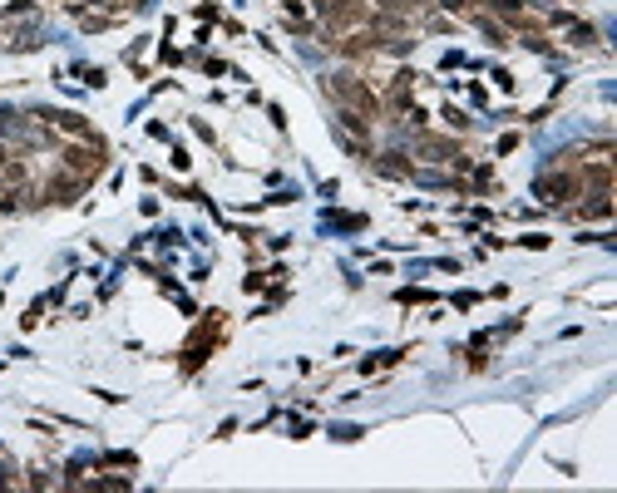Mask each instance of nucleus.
<instances>
[{
  "label": "nucleus",
  "instance_id": "nucleus-3",
  "mask_svg": "<svg viewBox=\"0 0 617 493\" xmlns=\"http://www.w3.org/2000/svg\"><path fill=\"white\" fill-rule=\"evenodd\" d=\"M538 193H543L548 202H563V197H573V193H578V183H573V178H563V173H553V178H543V183H538Z\"/></svg>",
  "mask_w": 617,
  "mask_h": 493
},
{
  "label": "nucleus",
  "instance_id": "nucleus-4",
  "mask_svg": "<svg viewBox=\"0 0 617 493\" xmlns=\"http://www.w3.org/2000/svg\"><path fill=\"white\" fill-rule=\"evenodd\" d=\"M341 129L346 134H366L370 124H366V114H356V108H341Z\"/></svg>",
  "mask_w": 617,
  "mask_h": 493
},
{
  "label": "nucleus",
  "instance_id": "nucleus-2",
  "mask_svg": "<svg viewBox=\"0 0 617 493\" xmlns=\"http://www.w3.org/2000/svg\"><path fill=\"white\" fill-rule=\"evenodd\" d=\"M99 163H104V148H99V143H94V148H65V168L79 173V178L99 173Z\"/></svg>",
  "mask_w": 617,
  "mask_h": 493
},
{
  "label": "nucleus",
  "instance_id": "nucleus-5",
  "mask_svg": "<svg viewBox=\"0 0 617 493\" xmlns=\"http://www.w3.org/2000/svg\"><path fill=\"white\" fill-rule=\"evenodd\" d=\"M444 6H450V10H460V6H469V0H444Z\"/></svg>",
  "mask_w": 617,
  "mask_h": 493
},
{
  "label": "nucleus",
  "instance_id": "nucleus-1",
  "mask_svg": "<svg viewBox=\"0 0 617 493\" xmlns=\"http://www.w3.org/2000/svg\"><path fill=\"white\" fill-rule=\"evenodd\" d=\"M331 94L341 99V104H351L356 114H375V94H370L356 74H336V79H331Z\"/></svg>",
  "mask_w": 617,
  "mask_h": 493
}]
</instances>
